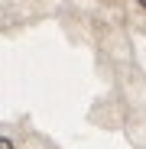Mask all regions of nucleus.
Here are the masks:
<instances>
[{"mask_svg":"<svg viewBox=\"0 0 146 149\" xmlns=\"http://www.w3.org/2000/svg\"><path fill=\"white\" fill-rule=\"evenodd\" d=\"M140 3H143V7H146V0H140Z\"/></svg>","mask_w":146,"mask_h":149,"instance_id":"f03ea898","label":"nucleus"},{"mask_svg":"<svg viewBox=\"0 0 146 149\" xmlns=\"http://www.w3.org/2000/svg\"><path fill=\"white\" fill-rule=\"evenodd\" d=\"M0 149H13V143H10V139H3V136H0Z\"/></svg>","mask_w":146,"mask_h":149,"instance_id":"f257e3e1","label":"nucleus"}]
</instances>
